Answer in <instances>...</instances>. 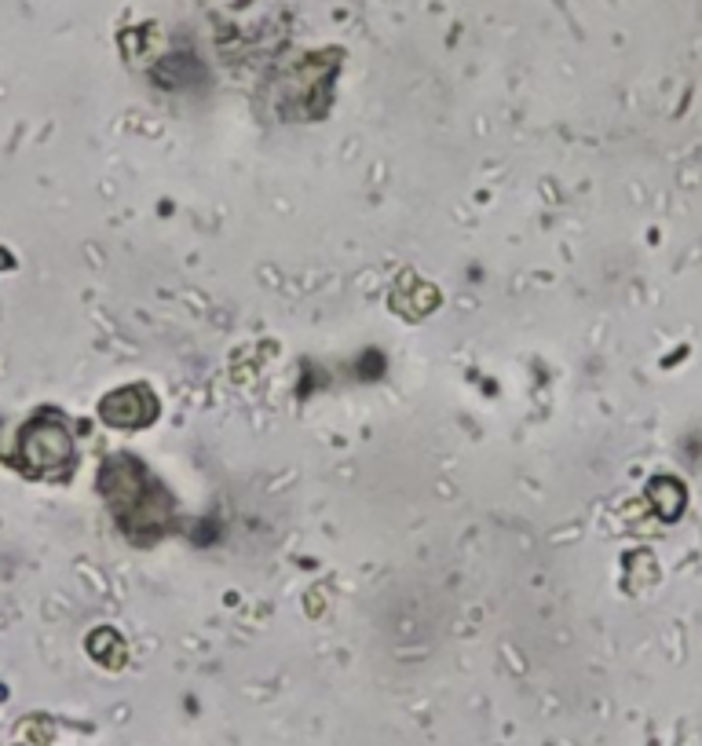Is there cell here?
I'll return each mask as SVG.
<instances>
[{
  "label": "cell",
  "instance_id": "obj_1",
  "mask_svg": "<svg viewBox=\"0 0 702 746\" xmlns=\"http://www.w3.org/2000/svg\"><path fill=\"white\" fill-rule=\"evenodd\" d=\"M26 454H30V461H37V465H63V461L70 458V439H66L63 425L48 432V443H41V436L30 432V436H26Z\"/></svg>",
  "mask_w": 702,
  "mask_h": 746
}]
</instances>
